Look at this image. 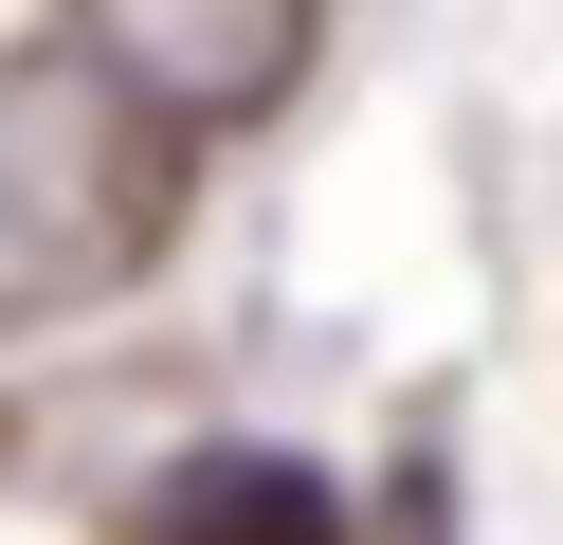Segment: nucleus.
<instances>
[{"mask_svg": "<svg viewBox=\"0 0 563 545\" xmlns=\"http://www.w3.org/2000/svg\"><path fill=\"white\" fill-rule=\"evenodd\" d=\"M183 218V109H146L110 55H0V309L110 291Z\"/></svg>", "mask_w": 563, "mask_h": 545, "instance_id": "f257e3e1", "label": "nucleus"}, {"mask_svg": "<svg viewBox=\"0 0 563 545\" xmlns=\"http://www.w3.org/2000/svg\"><path fill=\"white\" fill-rule=\"evenodd\" d=\"M91 55L183 128H236L309 73V0H91Z\"/></svg>", "mask_w": 563, "mask_h": 545, "instance_id": "f03ea898", "label": "nucleus"}, {"mask_svg": "<svg viewBox=\"0 0 563 545\" xmlns=\"http://www.w3.org/2000/svg\"><path fill=\"white\" fill-rule=\"evenodd\" d=\"M128 545H345V491L309 455H255V436H200L128 491Z\"/></svg>", "mask_w": 563, "mask_h": 545, "instance_id": "7ed1b4c3", "label": "nucleus"}]
</instances>
